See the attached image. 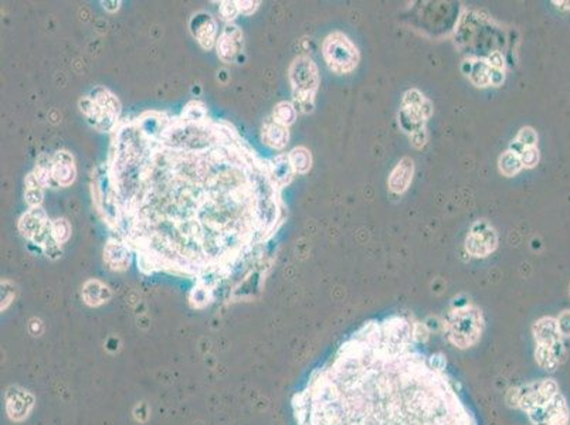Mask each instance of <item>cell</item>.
<instances>
[{
    "mask_svg": "<svg viewBox=\"0 0 570 425\" xmlns=\"http://www.w3.org/2000/svg\"><path fill=\"white\" fill-rule=\"evenodd\" d=\"M471 81L477 87H487L491 84V67L487 63H476L471 73H470Z\"/></svg>",
    "mask_w": 570,
    "mask_h": 425,
    "instance_id": "ffe728a7",
    "label": "cell"
},
{
    "mask_svg": "<svg viewBox=\"0 0 570 425\" xmlns=\"http://www.w3.org/2000/svg\"><path fill=\"white\" fill-rule=\"evenodd\" d=\"M24 197H26V201L30 206V208L40 207V204L43 201V186L38 183V180L36 179V176L33 173L29 175L27 179H26Z\"/></svg>",
    "mask_w": 570,
    "mask_h": 425,
    "instance_id": "ac0fdd59",
    "label": "cell"
},
{
    "mask_svg": "<svg viewBox=\"0 0 570 425\" xmlns=\"http://www.w3.org/2000/svg\"><path fill=\"white\" fill-rule=\"evenodd\" d=\"M104 258L113 270H127L131 264V251L129 248L118 241H110L104 250Z\"/></svg>",
    "mask_w": 570,
    "mask_h": 425,
    "instance_id": "7c38bea8",
    "label": "cell"
},
{
    "mask_svg": "<svg viewBox=\"0 0 570 425\" xmlns=\"http://www.w3.org/2000/svg\"><path fill=\"white\" fill-rule=\"evenodd\" d=\"M322 52L328 67L336 74H349L357 67L359 51L343 33L329 34L322 44Z\"/></svg>",
    "mask_w": 570,
    "mask_h": 425,
    "instance_id": "277c9868",
    "label": "cell"
},
{
    "mask_svg": "<svg viewBox=\"0 0 570 425\" xmlns=\"http://www.w3.org/2000/svg\"><path fill=\"white\" fill-rule=\"evenodd\" d=\"M498 237L491 224L485 220H478L465 238V248L473 257H487L497 248Z\"/></svg>",
    "mask_w": 570,
    "mask_h": 425,
    "instance_id": "8992f818",
    "label": "cell"
},
{
    "mask_svg": "<svg viewBox=\"0 0 570 425\" xmlns=\"http://www.w3.org/2000/svg\"><path fill=\"white\" fill-rule=\"evenodd\" d=\"M520 157L524 168H534L539 162V152L536 147H522Z\"/></svg>",
    "mask_w": 570,
    "mask_h": 425,
    "instance_id": "cb8c5ba5",
    "label": "cell"
},
{
    "mask_svg": "<svg viewBox=\"0 0 570 425\" xmlns=\"http://www.w3.org/2000/svg\"><path fill=\"white\" fill-rule=\"evenodd\" d=\"M51 234L57 244H64L71 236V226L66 219H57L51 223Z\"/></svg>",
    "mask_w": 570,
    "mask_h": 425,
    "instance_id": "7402d4cb",
    "label": "cell"
},
{
    "mask_svg": "<svg viewBox=\"0 0 570 425\" xmlns=\"http://www.w3.org/2000/svg\"><path fill=\"white\" fill-rule=\"evenodd\" d=\"M411 142H413V145L416 146V147L423 146L425 142H426V132H425L423 129L419 131V132H414V134L411 135Z\"/></svg>",
    "mask_w": 570,
    "mask_h": 425,
    "instance_id": "4316f807",
    "label": "cell"
},
{
    "mask_svg": "<svg viewBox=\"0 0 570 425\" xmlns=\"http://www.w3.org/2000/svg\"><path fill=\"white\" fill-rule=\"evenodd\" d=\"M6 401H8L6 407H8L9 417L15 421L24 419L29 415V412L31 411L33 404H34L33 396L27 390H23L20 387L9 389Z\"/></svg>",
    "mask_w": 570,
    "mask_h": 425,
    "instance_id": "30bf717a",
    "label": "cell"
},
{
    "mask_svg": "<svg viewBox=\"0 0 570 425\" xmlns=\"http://www.w3.org/2000/svg\"><path fill=\"white\" fill-rule=\"evenodd\" d=\"M298 405L301 425H476L443 361L399 316L352 335Z\"/></svg>",
    "mask_w": 570,
    "mask_h": 425,
    "instance_id": "6da1fadb",
    "label": "cell"
},
{
    "mask_svg": "<svg viewBox=\"0 0 570 425\" xmlns=\"http://www.w3.org/2000/svg\"><path fill=\"white\" fill-rule=\"evenodd\" d=\"M297 118V110L291 102H280L274 110V120L284 127H290Z\"/></svg>",
    "mask_w": 570,
    "mask_h": 425,
    "instance_id": "d6986e66",
    "label": "cell"
},
{
    "mask_svg": "<svg viewBox=\"0 0 570 425\" xmlns=\"http://www.w3.org/2000/svg\"><path fill=\"white\" fill-rule=\"evenodd\" d=\"M498 168H499V172L506 178H512V176L520 173L522 171V168H524V165L521 162L520 153L515 152V150H506L505 153H502L499 156Z\"/></svg>",
    "mask_w": 570,
    "mask_h": 425,
    "instance_id": "2e32d148",
    "label": "cell"
},
{
    "mask_svg": "<svg viewBox=\"0 0 570 425\" xmlns=\"http://www.w3.org/2000/svg\"><path fill=\"white\" fill-rule=\"evenodd\" d=\"M102 5H104V8H106L107 10H110V12H115V10H118V9H120L121 2H117V0H114V2H102Z\"/></svg>",
    "mask_w": 570,
    "mask_h": 425,
    "instance_id": "83f0119b",
    "label": "cell"
},
{
    "mask_svg": "<svg viewBox=\"0 0 570 425\" xmlns=\"http://www.w3.org/2000/svg\"><path fill=\"white\" fill-rule=\"evenodd\" d=\"M263 139L264 143L273 149H283L287 146L290 139L288 127L281 125L276 120L269 121L263 128Z\"/></svg>",
    "mask_w": 570,
    "mask_h": 425,
    "instance_id": "5bb4252c",
    "label": "cell"
},
{
    "mask_svg": "<svg viewBox=\"0 0 570 425\" xmlns=\"http://www.w3.org/2000/svg\"><path fill=\"white\" fill-rule=\"evenodd\" d=\"M220 5H222L220 6V15H222L223 19H226L229 22L234 20L237 17V15L240 13L236 2H230V0H226V2H220Z\"/></svg>",
    "mask_w": 570,
    "mask_h": 425,
    "instance_id": "d4e9b609",
    "label": "cell"
},
{
    "mask_svg": "<svg viewBox=\"0 0 570 425\" xmlns=\"http://www.w3.org/2000/svg\"><path fill=\"white\" fill-rule=\"evenodd\" d=\"M111 298L110 288L98 280H90L83 287V299L90 306H99Z\"/></svg>",
    "mask_w": 570,
    "mask_h": 425,
    "instance_id": "4fadbf2b",
    "label": "cell"
},
{
    "mask_svg": "<svg viewBox=\"0 0 570 425\" xmlns=\"http://www.w3.org/2000/svg\"><path fill=\"white\" fill-rule=\"evenodd\" d=\"M294 169L292 165L290 162V157L285 154H280L276 159H273V165H271V179L276 185L278 186H285L287 183H290V180L292 179L294 175Z\"/></svg>",
    "mask_w": 570,
    "mask_h": 425,
    "instance_id": "9a60e30c",
    "label": "cell"
},
{
    "mask_svg": "<svg viewBox=\"0 0 570 425\" xmlns=\"http://www.w3.org/2000/svg\"><path fill=\"white\" fill-rule=\"evenodd\" d=\"M80 110L98 131H111L121 114L118 98L107 88L97 87L80 101Z\"/></svg>",
    "mask_w": 570,
    "mask_h": 425,
    "instance_id": "7a4b0ae2",
    "label": "cell"
},
{
    "mask_svg": "<svg viewBox=\"0 0 570 425\" xmlns=\"http://www.w3.org/2000/svg\"><path fill=\"white\" fill-rule=\"evenodd\" d=\"M51 175L53 180L62 187H67L74 183L77 176L74 157L67 150H59L51 157Z\"/></svg>",
    "mask_w": 570,
    "mask_h": 425,
    "instance_id": "9c48e42d",
    "label": "cell"
},
{
    "mask_svg": "<svg viewBox=\"0 0 570 425\" xmlns=\"http://www.w3.org/2000/svg\"><path fill=\"white\" fill-rule=\"evenodd\" d=\"M288 157H290V162H291L292 169H294L295 173L305 175V173L309 172L311 166H313V156H311L309 150L306 147H304V146L294 147L290 152Z\"/></svg>",
    "mask_w": 570,
    "mask_h": 425,
    "instance_id": "e0dca14e",
    "label": "cell"
},
{
    "mask_svg": "<svg viewBox=\"0 0 570 425\" xmlns=\"http://www.w3.org/2000/svg\"><path fill=\"white\" fill-rule=\"evenodd\" d=\"M33 175L43 187L50 186V182L53 180V175H51V159L41 156Z\"/></svg>",
    "mask_w": 570,
    "mask_h": 425,
    "instance_id": "44dd1931",
    "label": "cell"
},
{
    "mask_svg": "<svg viewBox=\"0 0 570 425\" xmlns=\"http://www.w3.org/2000/svg\"><path fill=\"white\" fill-rule=\"evenodd\" d=\"M190 31L204 50H211L218 44V26L209 13H196L190 20Z\"/></svg>",
    "mask_w": 570,
    "mask_h": 425,
    "instance_id": "52a82bcc",
    "label": "cell"
},
{
    "mask_svg": "<svg viewBox=\"0 0 570 425\" xmlns=\"http://www.w3.org/2000/svg\"><path fill=\"white\" fill-rule=\"evenodd\" d=\"M413 173H414L413 159L403 157L390 173L389 189L396 194L404 193L413 180Z\"/></svg>",
    "mask_w": 570,
    "mask_h": 425,
    "instance_id": "8fae6325",
    "label": "cell"
},
{
    "mask_svg": "<svg viewBox=\"0 0 570 425\" xmlns=\"http://www.w3.org/2000/svg\"><path fill=\"white\" fill-rule=\"evenodd\" d=\"M288 74L292 87L295 110L301 113H309L313 110L314 95L320 84V75L315 63L305 56L298 57L291 64Z\"/></svg>",
    "mask_w": 570,
    "mask_h": 425,
    "instance_id": "3957f363",
    "label": "cell"
},
{
    "mask_svg": "<svg viewBox=\"0 0 570 425\" xmlns=\"http://www.w3.org/2000/svg\"><path fill=\"white\" fill-rule=\"evenodd\" d=\"M218 56L223 63H233L243 48V31L234 26L227 24L218 40Z\"/></svg>",
    "mask_w": 570,
    "mask_h": 425,
    "instance_id": "ba28073f",
    "label": "cell"
},
{
    "mask_svg": "<svg viewBox=\"0 0 570 425\" xmlns=\"http://www.w3.org/2000/svg\"><path fill=\"white\" fill-rule=\"evenodd\" d=\"M516 142L520 145H522L524 147H535V145L538 142V135L532 128L527 127V128H522L520 131V134H518Z\"/></svg>",
    "mask_w": 570,
    "mask_h": 425,
    "instance_id": "603a6c76",
    "label": "cell"
},
{
    "mask_svg": "<svg viewBox=\"0 0 570 425\" xmlns=\"http://www.w3.org/2000/svg\"><path fill=\"white\" fill-rule=\"evenodd\" d=\"M19 230L26 238L40 245L57 244L51 234V223L41 207H34L24 212L19 222Z\"/></svg>",
    "mask_w": 570,
    "mask_h": 425,
    "instance_id": "5b68a950",
    "label": "cell"
},
{
    "mask_svg": "<svg viewBox=\"0 0 570 425\" xmlns=\"http://www.w3.org/2000/svg\"><path fill=\"white\" fill-rule=\"evenodd\" d=\"M238 12L243 15H252L255 9L260 5V2H252V0H241V2H236Z\"/></svg>",
    "mask_w": 570,
    "mask_h": 425,
    "instance_id": "484cf974",
    "label": "cell"
}]
</instances>
